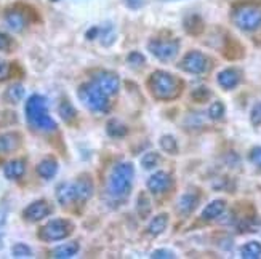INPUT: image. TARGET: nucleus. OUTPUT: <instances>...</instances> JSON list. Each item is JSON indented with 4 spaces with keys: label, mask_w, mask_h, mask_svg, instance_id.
<instances>
[{
    "label": "nucleus",
    "mask_w": 261,
    "mask_h": 259,
    "mask_svg": "<svg viewBox=\"0 0 261 259\" xmlns=\"http://www.w3.org/2000/svg\"><path fill=\"white\" fill-rule=\"evenodd\" d=\"M36 171L42 179L50 181V179H53L56 173H58V160H56L55 157H45L43 160L37 163Z\"/></svg>",
    "instance_id": "obj_18"
},
{
    "label": "nucleus",
    "mask_w": 261,
    "mask_h": 259,
    "mask_svg": "<svg viewBox=\"0 0 261 259\" xmlns=\"http://www.w3.org/2000/svg\"><path fill=\"white\" fill-rule=\"evenodd\" d=\"M226 210V202L223 198H217L210 202V204L203 208L202 211V219L203 221H213V219H218Z\"/></svg>",
    "instance_id": "obj_20"
},
{
    "label": "nucleus",
    "mask_w": 261,
    "mask_h": 259,
    "mask_svg": "<svg viewBox=\"0 0 261 259\" xmlns=\"http://www.w3.org/2000/svg\"><path fill=\"white\" fill-rule=\"evenodd\" d=\"M259 226H261V219L258 216H245L237 221L239 232H256Z\"/></svg>",
    "instance_id": "obj_28"
},
{
    "label": "nucleus",
    "mask_w": 261,
    "mask_h": 259,
    "mask_svg": "<svg viewBox=\"0 0 261 259\" xmlns=\"http://www.w3.org/2000/svg\"><path fill=\"white\" fill-rule=\"evenodd\" d=\"M75 224L71 219L66 218H56V219H50L47 224L39 229V239L42 242H61L64 239H67L69 235L74 232Z\"/></svg>",
    "instance_id": "obj_6"
},
{
    "label": "nucleus",
    "mask_w": 261,
    "mask_h": 259,
    "mask_svg": "<svg viewBox=\"0 0 261 259\" xmlns=\"http://www.w3.org/2000/svg\"><path fill=\"white\" fill-rule=\"evenodd\" d=\"M56 200H58V204L64 208L71 207L74 204H81V197H79L75 181L72 183L66 181L56 187Z\"/></svg>",
    "instance_id": "obj_12"
},
{
    "label": "nucleus",
    "mask_w": 261,
    "mask_h": 259,
    "mask_svg": "<svg viewBox=\"0 0 261 259\" xmlns=\"http://www.w3.org/2000/svg\"><path fill=\"white\" fill-rule=\"evenodd\" d=\"M250 122L253 127H259L261 125V101L259 103H256L250 112Z\"/></svg>",
    "instance_id": "obj_39"
},
{
    "label": "nucleus",
    "mask_w": 261,
    "mask_h": 259,
    "mask_svg": "<svg viewBox=\"0 0 261 259\" xmlns=\"http://www.w3.org/2000/svg\"><path fill=\"white\" fill-rule=\"evenodd\" d=\"M135 178V166L130 162H119L112 166V170L108 176L106 192L111 198L122 200L127 198L133 187Z\"/></svg>",
    "instance_id": "obj_1"
},
{
    "label": "nucleus",
    "mask_w": 261,
    "mask_h": 259,
    "mask_svg": "<svg viewBox=\"0 0 261 259\" xmlns=\"http://www.w3.org/2000/svg\"><path fill=\"white\" fill-rule=\"evenodd\" d=\"M125 2V5L132 10H138L144 5V0H123Z\"/></svg>",
    "instance_id": "obj_44"
},
{
    "label": "nucleus",
    "mask_w": 261,
    "mask_h": 259,
    "mask_svg": "<svg viewBox=\"0 0 261 259\" xmlns=\"http://www.w3.org/2000/svg\"><path fill=\"white\" fill-rule=\"evenodd\" d=\"M53 213V207L48 200L40 198L29 204L24 210H22V219L28 222H39L45 218H48Z\"/></svg>",
    "instance_id": "obj_9"
},
{
    "label": "nucleus",
    "mask_w": 261,
    "mask_h": 259,
    "mask_svg": "<svg viewBox=\"0 0 261 259\" xmlns=\"http://www.w3.org/2000/svg\"><path fill=\"white\" fill-rule=\"evenodd\" d=\"M101 43L105 45V47H111L112 43L116 42V31H114V26L112 24H105L101 26V31H99V37Z\"/></svg>",
    "instance_id": "obj_31"
},
{
    "label": "nucleus",
    "mask_w": 261,
    "mask_h": 259,
    "mask_svg": "<svg viewBox=\"0 0 261 259\" xmlns=\"http://www.w3.org/2000/svg\"><path fill=\"white\" fill-rule=\"evenodd\" d=\"M127 63L132 66V67H141L144 66L146 63V58L140 53V51H132L128 56H127Z\"/></svg>",
    "instance_id": "obj_38"
},
{
    "label": "nucleus",
    "mask_w": 261,
    "mask_h": 259,
    "mask_svg": "<svg viewBox=\"0 0 261 259\" xmlns=\"http://www.w3.org/2000/svg\"><path fill=\"white\" fill-rule=\"evenodd\" d=\"M224 114H226V107H224V104L221 103V101H215V103L208 109V117L212 120H215V122L223 120Z\"/></svg>",
    "instance_id": "obj_34"
},
{
    "label": "nucleus",
    "mask_w": 261,
    "mask_h": 259,
    "mask_svg": "<svg viewBox=\"0 0 261 259\" xmlns=\"http://www.w3.org/2000/svg\"><path fill=\"white\" fill-rule=\"evenodd\" d=\"M75 184H77V190H79V197H81V204L92 198V195L95 192V186H93L92 178L88 175H82L81 178L75 179Z\"/></svg>",
    "instance_id": "obj_19"
},
{
    "label": "nucleus",
    "mask_w": 261,
    "mask_h": 259,
    "mask_svg": "<svg viewBox=\"0 0 261 259\" xmlns=\"http://www.w3.org/2000/svg\"><path fill=\"white\" fill-rule=\"evenodd\" d=\"M217 82L223 90H232L241 83V72L234 69V67L223 69L217 77Z\"/></svg>",
    "instance_id": "obj_16"
},
{
    "label": "nucleus",
    "mask_w": 261,
    "mask_h": 259,
    "mask_svg": "<svg viewBox=\"0 0 261 259\" xmlns=\"http://www.w3.org/2000/svg\"><path fill=\"white\" fill-rule=\"evenodd\" d=\"M191 98H192V101H196V103H205V101H208L212 98V92L207 87H199L196 90H192Z\"/></svg>",
    "instance_id": "obj_35"
},
{
    "label": "nucleus",
    "mask_w": 261,
    "mask_h": 259,
    "mask_svg": "<svg viewBox=\"0 0 261 259\" xmlns=\"http://www.w3.org/2000/svg\"><path fill=\"white\" fill-rule=\"evenodd\" d=\"M26 119L28 123L37 131H55L56 130V122L51 119L48 107H47V99L40 95H32L28 103H26Z\"/></svg>",
    "instance_id": "obj_2"
},
{
    "label": "nucleus",
    "mask_w": 261,
    "mask_h": 259,
    "mask_svg": "<svg viewBox=\"0 0 261 259\" xmlns=\"http://www.w3.org/2000/svg\"><path fill=\"white\" fill-rule=\"evenodd\" d=\"M159 162H161V155L154 151L146 152L141 157V166L144 168V170H154V168L159 165Z\"/></svg>",
    "instance_id": "obj_33"
},
{
    "label": "nucleus",
    "mask_w": 261,
    "mask_h": 259,
    "mask_svg": "<svg viewBox=\"0 0 261 259\" xmlns=\"http://www.w3.org/2000/svg\"><path fill=\"white\" fill-rule=\"evenodd\" d=\"M24 87H22L21 83H13V85H10L7 90H5V93H4V99L7 101L8 104H18L19 101L24 98Z\"/></svg>",
    "instance_id": "obj_26"
},
{
    "label": "nucleus",
    "mask_w": 261,
    "mask_h": 259,
    "mask_svg": "<svg viewBox=\"0 0 261 259\" xmlns=\"http://www.w3.org/2000/svg\"><path fill=\"white\" fill-rule=\"evenodd\" d=\"M99 31H101V26H93V27H90V29L87 31V34H85V37H87L88 40H95V39L99 37Z\"/></svg>",
    "instance_id": "obj_43"
},
{
    "label": "nucleus",
    "mask_w": 261,
    "mask_h": 259,
    "mask_svg": "<svg viewBox=\"0 0 261 259\" xmlns=\"http://www.w3.org/2000/svg\"><path fill=\"white\" fill-rule=\"evenodd\" d=\"M151 257L152 259H173L176 257V254L170 250H165V248H161V250H155L151 253Z\"/></svg>",
    "instance_id": "obj_41"
},
{
    "label": "nucleus",
    "mask_w": 261,
    "mask_h": 259,
    "mask_svg": "<svg viewBox=\"0 0 261 259\" xmlns=\"http://www.w3.org/2000/svg\"><path fill=\"white\" fill-rule=\"evenodd\" d=\"M22 142V136L18 131H7L0 134V155L15 152Z\"/></svg>",
    "instance_id": "obj_14"
},
{
    "label": "nucleus",
    "mask_w": 261,
    "mask_h": 259,
    "mask_svg": "<svg viewBox=\"0 0 261 259\" xmlns=\"http://www.w3.org/2000/svg\"><path fill=\"white\" fill-rule=\"evenodd\" d=\"M77 96L88 110L96 112V114H106L111 107L108 95L101 92L95 82L82 83L77 90Z\"/></svg>",
    "instance_id": "obj_4"
},
{
    "label": "nucleus",
    "mask_w": 261,
    "mask_h": 259,
    "mask_svg": "<svg viewBox=\"0 0 261 259\" xmlns=\"http://www.w3.org/2000/svg\"><path fill=\"white\" fill-rule=\"evenodd\" d=\"M106 133H108V136H111V138L120 139V138H125L128 134V128H127L125 123H122L120 120L111 119L106 123Z\"/></svg>",
    "instance_id": "obj_25"
},
{
    "label": "nucleus",
    "mask_w": 261,
    "mask_h": 259,
    "mask_svg": "<svg viewBox=\"0 0 261 259\" xmlns=\"http://www.w3.org/2000/svg\"><path fill=\"white\" fill-rule=\"evenodd\" d=\"M172 183H173V179H172V176H170L167 171H155L154 175L149 176L146 186H147V189H149L152 194L159 195V194L167 192V190L172 187Z\"/></svg>",
    "instance_id": "obj_13"
},
{
    "label": "nucleus",
    "mask_w": 261,
    "mask_h": 259,
    "mask_svg": "<svg viewBox=\"0 0 261 259\" xmlns=\"http://www.w3.org/2000/svg\"><path fill=\"white\" fill-rule=\"evenodd\" d=\"M178 39H152L147 43V50L159 61H172L179 51Z\"/></svg>",
    "instance_id": "obj_7"
},
{
    "label": "nucleus",
    "mask_w": 261,
    "mask_h": 259,
    "mask_svg": "<svg viewBox=\"0 0 261 259\" xmlns=\"http://www.w3.org/2000/svg\"><path fill=\"white\" fill-rule=\"evenodd\" d=\"M32 248L26 243H16L11 248V256L13 257H32Z\"/></svg>",
    "instance_id": "obj_36"
},
{
    "label": "nucleus",
    "mask_w": 261,
    "mask_h": 259,
    "mask_svg": "<svg viewBox=\"0 0 261 259\" xmlns=\"http://www.w3.org/2000/svg\"><path fill=\"white\" fill-rule=\"evenodd\" d=\"M183 26H185V31L189 34V36H200V34L203 32V29H205L203 19L196 13L188 15L183 21Z\"/></svg>",
    "instance_id": "obj_22"
},
{
    "label": "nucleus",
    "mask_w": 261,
    "mask_h": 259,
    "mask_svg": "<svg viewBox=\"0 0 261 259\" xmlns=\"http://www.w3.org/2000/svg\"><path fill=\"white\" fill-rule=\"evenodd\" d=\"M15 47H16V43H15L13 37L8 36L5 32H0V51L11 53L15 50Z\"/></svg>",
    "instance_id": "obj_37"
},
{
    "label": "nucleus",
    "mask_w": 261,
    "mask_h": 259,
    "mask_svg": "<svg viewBox=\"0 0 261 259\" xmlns=\"http://www.w3.org/2000/svg\"><path fill=\"white\" fill-rule=\"evenodd\" d=\"M199 202H200V197L199 194L196 192H186L179 197L178 200V205H176V210L181 216H189L192 211H194L199 205Z\"/></svg>",
    "instance_id": "obj_15"
},
{
    "label": "nucleus",
    "mask_w": 261,
    "mask_h": 259,
    "mask_svg": "<svg viewBox=\"0 0 261 259\" xmlns=\"http://www.w3.org/2000/svg\"><path fill=\"white\" fill-rule=\"evenodd\" d=\"M208 67H210V60L197 50L186 53L185 58L179 63V69L188 74H203L208 71Z\"/></svg>",
    "instance_id": "obj_8"
},
{
    "label": "nucleus",
    "mask_w": 261,
    "mask_h": 259,
    "mask_svg": "<svg viewBox=\"0 0 261 259\" xmlns=\"http://www.w3.org/2000/svg\"><path fill=\"white\" fill-rule=\"evenodd\" d=\"M168 221H170L168 213H161V215H157L151 219L149 226H147V232H149L152 237H157V235L165 232V229L168 226Z\"/></svg>",
    "instance_id": "obj_23"
},
{
    "label": "nucleus",
    "mask_w": 261,
    "mask_h": 259,
    "mask_svg": "<svg viewBox=\"0 0 261 259\" xmlns=\"http://www.w3.org/2000/svg\"><path fill=\"white\" fill-rule=\"evenodd\" d=\"M147 87H149L152 96L161 101H170L178 98L181 93V88H183V85H181V82L175 75L165 71H155L149 77Z\"/></svg>",
    "instance_id": "obj_3"
},
{
    "label": "nucleus",
    "mask_w": 261,
    "mask_h": 259,
    "mask_svg": "<svg viewBox=\"0 0 261 259\" xmlns=\"http://www.w3.org/2000/svg\"><path fill=\"white\" fill-rule=\"evenodd\" d=\"M50 2H60V0H50Z\"/></svg>",
    "instance_id": "obj_47"
},
{
    "label": "nucleus",
    "mask_w": 261,
    "mask_h": 259,
    "mask_svg": "<svg viewBox=\"0 0 261 259\" xmlns=\"http://www.w3.org/2000/svg\"><path fill=\"white\" fill-rule=\"evenodd\" d=\"M7 216H8V208L5 205L0 207V229H2L5 226L7 222Z\"/></svg>",
    "instance_id": "obj_45"
},
{
    "label": "nucleus",
    "mask_w": 261,
    "mask_h": 259,
    "mask_svg": "<svg viewBox=\"0 0 261 259\" xmlns=\"http://www.w3.org/2000/svg\"><path fill=\"white\" fill-rule=\"evenodd\" d=\"M162 2H173V0H162Z\"/></svg>",
    "instance_id": "obj_46"
},
{
    "label": "nucleus",
    "mask_w": 261,
    "mask_h": 259,
    "mask_svg": "<svg viewBox=\"0 0 261 259\" xmlns=\"http://www.w3.org/2000/svg\"><path fill=\"white\" fill-rule=\"evenodd\" d=\"M244 51H245L244 47L236 39H228V40H226V45H224L223 54H224V58L236 61V60H241L242 56L245 54Z\"/></svg>",
    "instance_id": "obj_24"
},
{
    "label": "nucleus",
    "mask_w": 261,
    "mask_h": 259,
    "mask_svg": "<svg viewBox=\"0 0 261 259\" xmlns=\"http://www.w3.org/2000/svg\"><path fill=\"white\" fill-rule=\"evenodd\" d=\"M58 112H60V117L66 122V123H72L77 119V110L75 107L71 104V101L63 99L60 106H58Z\"/></svg>",
    "instance_id": "obj_27"
},
{
    "label": "nucleus",
    "mask_w": 261,
    "mask_h": 259,
    "mask_svg": "<svg viewBox=\"0 0 261 259\" xmlns=\"http://www.w3.org/2000/svg\"><path fill=\"white\" fill-rule=\"evenodd\" d=\"M79 250H81L79 242H69V243H63L60 246H56V248H53L50 256L55 259H69V257H74L79 253Z\"/></svg>",
    "instance_id": "obj_21"
},
{
    "label": "nucleus",
    "mask_w": 261,
    "mask_h": 259,
    "mask_svg": "<svg viewBox=\"0 0 261 259\" xmlns=\"http://www.w3.org/2000/svg\"><path fill=\"white\" fill-rule=\"evenodd\" d=\"M161 148L165 154H170V155H176L178 154V142L176 139L172 136V134H164L161 138Z\"/></svg>",
    "instance_id": "obj_32"
},
{
    "label": "nucleus",
    "mask_w": 261,
    "mask_h": 259,
    "mask_svg": "<svg viewBox=\"0 0 261 259\" xmlns=\"http://www.w3.org/2000/svg\"><path fill=\"white\" fill-rule=\"evenodd\" d=\"M136 211H138L140 218L143 219H146L151 215V200L146 192H140L138 198H136Z\"/></svg>",
    "instance_id": "obj_29"
},
{
    "label": "nucleus",
    "mask_w": 261,
    "mask_h": 259,
    "mask_svg": "<svg viewBox=\"0 0 261 259\" xmlns=\"http://www.w3.org/2000/svg\"><path fill=\"white\" fill-rule=\"evenodd\" d=\"M232 22L244 32H255L261 27V5L241 4L232 10Z\"/></svg>",
    "instance_id": "obj_5"
},
{
    "label": "nucleus",
    "mask_w": 261,
    "mask_h": 259,
    "mask_svg": "<svg viewBox=\"0 0 261 259\" xmlns=\"http://www.w3.org/2000/svg\"><path fill=\"white\" fill-rule=\"evenodd\" d=\"M29 19H31V15L26 13V7H22V5H19V7L16 5V7L5 11V22L13 32L24 31Z\"/></svg>",
    "instance_id": "obj_11"
},
{
    "label": "nucleus",
    "mask_w": 261,
    "mask_h": 259,
    "mask_svg": "<svg viewBox=\"0 0 261 259\" xmlns=\"http://www.w3.org/2000/svg\"><path fill=\"white\" fill-rule=\"evenodd\" d=\"M26 173V160L22 159H13L5 163L4 166V176L8 181H18Z\"/></svg>",
    "instance_id": "obj_17"
},
{
    "label": "nucleus",
    "mask_w": 261,
    "mask_h": 259,
    "mask_svg": "<svg viewBox=\"0 0 261 259\" xmlns=\"http://www.w3.org/2000/svg\"><path fill=\"white\" fill-rule=\"evenodd\" d=\"M248 159H250V162L253 165L261 168V146H256V148H253L250 151V154H248Z\"/></svg>",
    "instance_id": "obj_42"
},
{
    "label": "nucleus",
    "mask_w": 261,
    "mask_h": 259,
    "mask_svg": "<svg viewBox=\"0 0 261 259\" xmlns=\"http://www.w3.org/2000/svg\"><path fill=\"white\" fill-rule=\"evenodd\" d=\"M92 82H95L99 90L103 93H106L108 96L116 95L119 90H120V78L116 72H111V71H98L93 74Z\"/></svg>",
    "instance_id": "obj_10"
},
{
    "label": "nucleus",
    "mask_w": 261,
    "mask_h": 259,
    "mask_svg": "<svg viewBox=\"0 0 261 259\" xmlns=\"http://www.w3.org/2000/svg\"><path fill=\"white\" fill-rule=\"evenodd\" d=\"M11 77V64L5 60H0V82L7 80Z\"/></svg>",
    "instance_id": "obj_40"
},
{
    "label": "nucleus",
    "mask_w": 261,
    "mask_h": 259,
    "mask_svg": "<svg viewBox=\"0 0 261 259\" xmlns=\"http://www.w3.org/2000/svg\"><path fill=\"white\" fill-rule=\"evenodd\" d=\"M241 256L244 259H258L261 257V243L259 242H248L241 248Z\"/></svg>",
    "instance_id": "obj_30"
}]
</instances>
